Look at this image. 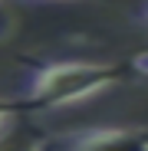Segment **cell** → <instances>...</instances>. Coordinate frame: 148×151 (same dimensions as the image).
Masks as SVG:
<instances>
[{"label":"cell","mask_w":148,"mask_h":151,"mask_svg":"<svg viewBox=\"0 0 148 151\" xmlns=\"http://www.w3.org/2000/svg\"><path fill=\"white\" fill-rule=\"evenodd\" d=\"M46 151H148V132L142 128H86L66 135Z\"/></svg>","instance_id":"7a4b0ae2"},{"label":"cell","mask_w":148,"mask_h":151,"mask_svg":"<svg viewBox=\"0 0 148 151\" xmlns=\"http://www.w3.org/2000/svg\"><path fill=\"white\" fill-rule=\"evenodd\" d=\"M129 69H132V72H138V76H148V49H145V53H135V56H132Z\"/></svg>","instance_id":"277c9868"},{"label":"cell","mask_w":148,"mask_h":151,"mask_svg":"<svg viewBox=\"0 0 148 151\" xmlns=\"http://www.w3.org/2000/svg\"><path fill=\"white\" fill-rule=\"evenodd\" d=\"M23 112V102L20 99H0V128L13 118V115H20Z\"/></svg>","instance_id":"3957f363"},{"label":"cell","mask_w":148,"mask_h":151,"mask_svg":"<svg viewBox=\"0 0 148 151\" xmlns=\"http://www.w3.org/2000/svg\"><path fill=\"white\" fill-rule=\"evenodd\" d=\"M129 76L125 66H102V63H46L30 76L27 95L20 99L23 112H49L72 102H82L118 86Z\"/></svg>","instance_id":"6da1fadb"},{"label":"cell","mask_w":148,"mask_h":151,"mask_svg":"<svg viewBox=\"0 0 148 151\" xmlns=\"http://www.w3.org/2000/svg\"><path fill=\"white\" fill-rule=\"evenodd\" d=\"M145 27H148V10H145Z\"/></svg>","instance_id":"5b68a950"}]
</instances>
